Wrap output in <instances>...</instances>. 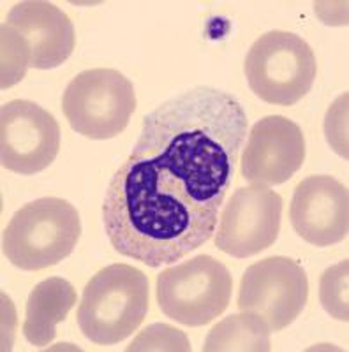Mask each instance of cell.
Returning a JSON list of instances; mask_svg holds the SVG:
<instances>
[{
    "mask_svg": "<svg viewBox=\"0 0 349 352\" xmlns=\"http://www.w3.org/2000/svg\"><path fill=\"white\" fill-rule=\"evenodd\" d=\"M245 134L240 102L212 87L178 94L145 116L103 201V226L116 252L159 268L207 243Z\"/></svg>",
    "mask_w": 349,
    "mask_h": 352,
    "instance_id": "6da1fadb",
    "label": "cell"
},
{
    "mask_svg": "<svg viewBox=\"0 0 349 352\" xmlns=\"http://www.w3.org/2000/svg\"><path fill=\"white\" fill-rule=\"evenodd\" d=\"M76 44L69 16L52 2L25 0L2 25V88L17 85L27 69L61 67Z\"/></svg>",
    "mask_w": 349,
    "mask_h": 352,
    "instance_id": "7a4b0ae2",
    "label": "cell"
},
{
    "mask_svg": "<svg viewBox=\"0 0 349 352\" xmlns=\"http://www.w3.org/2000/svg\"><path fill=\"white\" fill-rule=\"evenodd\" d=\"M149 312V278L129 264L106 266L85 285L78 326L97 345H115L133 335Z\"/></svg>",
    "mask_w": 349,
    "mask_h": 352,
    "instance_id": "3957f363",
    "label": "cell"
},
{
    "mask_svg": "<svg viewBox=\"0 0 349 352\" xmlns=\"http://www.w3.org/2000/svg\"><path fill=\"white\" fill-rule=\"evenodd\" d=\"M80 236L78 210L61 197H43L12 215L2 234V250L12 266L39 272L71 256Z\"/></svg>",
    "mask_w": 349,
    "mask_h": 352,
    "instance_id": "277c9868",
    "label": "cell"
},
{
    "mask_svg": "<svg viewBox=\"0 0 349 352\" xmlns=\"http://www.w3.org/2000/svg\"><path fill=\"white\" fill-rule=\"evenodd\" d=\"M251 90L275 106H295L313 88L316 55L300 36L272 30L257 37L244 64Z\"/></svg>",
    "mask_w": 349,
    "mask_h": 352,
    "instance_id": "5b68a950",
    "label": "cell"
},
{
    "mask_svg": "<svg viewBox=\"0 0 349 352\" xmlns=\"http://www.w3.org/2000/svg\"><path fill=\"white\" fill-rule=\"evenodd\" d=\"M233 278L221 261L196 256L157 275L156 298L166 317L184 326H207L231 301Z\"/></svg>",
    "mask_w": 349,
    "mask_h": 352,
    "instance_id": "8992f818",
    "label": "cell"
},
{
    "mask_svg": "<svg viewBox=\"0 0 349 352\" xmlns=\"http://www.w3.org/2000/svg\"><path fill=\"white\" fill-rule=\"evenodd\" d=\"M62 109L74 132L89 140H112L127 127L136 92L116 69H87L67 85Z\"/></svg>",
    "mask_w": 349,
    "mask_h": 352,
    "instance_id": "52a82bcc",
    "label": "cell"
},
{
    "mask_svg": "<svg viewBox=\"0 0 349 352\" xmlns=\"http://www.w3.org/2000/svg\"><path fill=\"white\" fill-rule=\"evenodd\" d=\"M309 300V280L300 264L288 257H266L245 270L238 310L265 320L270 331L293 324Z\"/></svg>",
    "mask_w": 349,
    "mask_h": 352,
    "instance_id": "ba28073f",
    "label": "cell"
},
{
    "mask_svg": "<svg viewBox=\"0 0 349 352\" xmlns=\"http://www.w3.org/2000/svg\"><path fill=\"white\" fill-rule=\"evenodd\" d=\"M61 150V127L52 113L32 100L2 104L0 152L2 168L18 175H36L52 166Z\"/></svg>",
    "mask_w": 349,
    "mask_h": 352,
    "instance_id": "9c48e42d",
    "label": "cell"
},
{
    "mask_svg": "<svg viewBox=\"0 0 349 352\" xmlns=\"http://www.w3.org/2000/svg\"><path fill=\"white\" fill-rule=\"evenodd\" d=\"M282 197L265 185L235 190L222 210L215 245L237 259L257 256L275 243L281 231Z\"/></svg>",
    "mask_w": 349,
    "mask_h": 352,
    "instance_id": "30bf717a",
    "label": "cell"
},
{
    "mask_svg": "<svg viewBox=\"0 0 349 352\" xmlns=\"http://www.w3.org/2000/svg\"><path fill=\"white\" fill-rule=\"evenodd\" d=\"M302 129L281 115H270L253 125L242 155V175L253 185H281L304 166Z\"/></svg>",
    "mask_w": 349,
    "mask_h": 352,
    "instance_id": "8fae6325",
    "label": "cell"
},
{
    "mask_svg": "<svg viewBox=\"0 0 349 352\" xmlns=\"http://www.w3.org/2000/svg\"><path fill=\"white\" fill-rule=\"evenodd\" d=\"M295 232L307 243L330 247L348 236V187L332 176H309L297 185L289 208Z\"/></svg>",
    "mask_w": 349,
    "mask_h": 352,
    "instance_id": "7c38bea8",
    "label": "cell"
},
{
    "mask_svg": "<svg viewBox=\"0 0 349 352\" xmlns=\"http://www.w3.org/2000/svg\"><path fill=\"white\" fill-rule=\"evenodd\" d=\"M76 289L61 276L46 278L32 289L25 308L23 336L28 344L46 347L56 335V324L67 319L76 305Z\"/></svg>",
    "mask_w": 349,
    "mask_h": 352,
    "instance_id": "4fadbf2b",
    "label": "cell"
},
{
    "mask_svg": "<svg viewBox=\"0 0 349 352\" xmlns=\"http://www.w3.org/2000/svg\"><path fill=\"white\" fill-rule=\"evenodd\" d=\"M270 328L261 317L242 312L217 322L207 336L205 352H268Z\"/></svg>",
    "mask_w": 349,
    "mask_h": 352,
    "instance_id": "5bb4252c",
    "label": "cell"
},
{
    "mask_svg": "<svg viewBox=\"0 0 349 352\" xmlns=\"http://www.w3.org/2000/svg\"><path fill=\"white\" fill-rule=\"evenodd\" d=\"M348 268L349 261L344 259L332 268L325 270L319 280V301L325 312L337 320H349L348 298Z\"/></svg>",
    "mask_w": 349,
    "mask_h": 352,
    "instance_id": "9a60e30c",
    "label": "cell"
},
{
    "mask_svg": "<svg viewBox=\"0 0 349 352\" xmlns=\"http://www.w3.org/2000/svg\"><path fill=\"white\" fill-rule=\"evenodd\" d=\"M127 351H191V344L180 329L168 324H152L134 338Z\"/></svg>",
    "mask_w": 349,
    "mask_h": 352,
    "instance_id": "2e32d148",
    "label": "cell"
},
{
    "mask_svg": "<svg viewBox=\"0 0 349 352\" xmlns=\"http://www.w3.org/2000/svg\"><path fill=\"white\" fill-rule=\"evenodd\" d=\"M326 140L333 150L348 159V94L339 97L326 113Z\"/></svg>",
    "mask_w": 349,
    "mask_h": 352,
    "instance_id": "e0dca14e",
    "label": "cell"
}]
</instances>
